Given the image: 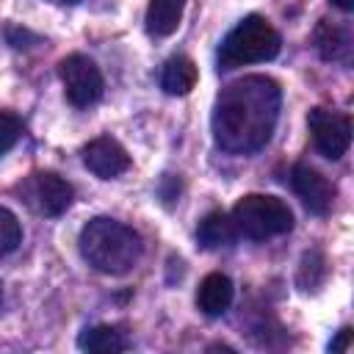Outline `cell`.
Instances as JSON below:
<instances>
[{
  "label": "cell",
  "mask_w": 354,
  "mask_h": 354,
  "mask_svg": "<svg viewBox=\"0 0 354 354\" xmlns=\"http://www.w3.org/2000/svg\"><path fill=\"white\" fill-rule=\"evenodd\" d=\"M77 346L83 351H91V354H119L127 348V340L119 329H113L108 324H97V326H88L80 332Z\"/></svg>",
  "instance_id": "cell-15"
},
{
  "label": "cell",
  "mask_w": 354,
  "mask_h": 354,
  "mask_svg": "<svg viewBox=\"0 0 354 354\" xmlns=\"http://www.w3.org/2000/svg\"><path fill=\"white\" fill-rule=\"evenodd\" d=\"M0 301H3V285H0Z\"/></svg>",
  "instance_id": "cell-22"
},
{
  "label": "cell",
  "mask_w": 354,
  "mask_h": 354,
  "mask_svg": "<svg viewBox=\"0 0 354 354\" xmlns=\"http://www.w3.org/2000/svg\"><path fill=\"white\" fill-rule=\"evenodd\" d=\"M348 343H351V326H343V329L337 332V337L329 343V351H335V354H337V351H346Z\"/></svg>",
  "instance_id": "cell-19"
},
{
  "label": "cell",
  "mask_w": 354,
  "mask_h": 354,
  "mask_svg": "<svg viewBox=\"0 0 354 354\" xmlns=\"http://www.w3.org/2000/svg\"><path fill=\"white\" fill-rule=\"evenodd\" d=\"M282 105V88L266 75L227 83L213 102V138L224 152L249 155L268 144Z\"/></svg>",
  "instance_id": "cell-1"
},
{
  "label": "cell",
  "mask_w": 354,
  "mask_h": 354,
  "mask_svg": "<svg viewBox=\"0 0 354 354\" xmlns=\"http://www.w3.org/2000/svg\"><path fill=\"white\" fill-rule=\"evenodd\" d=\"M83 163L100 180H113V177H119L130 169V155L116 138L100 136V138H94L83 147Z\"/></svg>",
  "instance_id": "cell-9"
},
{
  "label": "cell",
  "mask_w": 354,
  "mask_h": 354,
  "mask_svg": "<svg viewBox=\"0 0 354 354\" xmlns=\"http://www.w3.org/2000/svg\"><path fill=\"white\" fill-rule=\"evenodd\" d=\"M58 75H61V80H64L66 100H69L72 105L88 108V105H94V102L102 97V88H105L102 72H100V66H97L91 58H86V55H80V53L66 55V58L58 64Z\"/></svg>",
  "instance_id": "cell-5"
},
{
  "label": "cell",
  "mask_w": 354,
  "mask_h": 354,
  "mask_svg": "<svg viewBox=\"0 0 354 354\" xmlns=\"http://www.w3.org/2000/svg\"><path fill=\"white\" fill-rule=\"evenodd\" d=\"M72 185L55 171H36L22 183V199L41 216H61L72 205Z\"/></svg>",
  "instance_id": "cell-6"
},
{
  "label": "cell",
  "mask_w": 354,
  "mask_h": 354,
  "mask_svg": "<svg viewBox=\"0 0 354 354\" xmlns=\"http://www.w3.org/2000/svg\"><path fill=\"white\" fill-rule=\"evenodd\" d=\"M19 241H22V224H19V218L8 207L0 205V257L8 254V252H14L19 246Z\"/></svg>",
  "instance_id": "cell-17"
},
{
  "label": "cell",
  "mask_w": 354,
  "mask_h": 354,
  "mask_svg": "<svg viewBox=\"0 0 354 354\" xmlns=\"http://www.w3.org/2000/svg\"><path fill=\"white\" fill-rule=\"evenodd\" d=\"M238 235L249 241H266L293 230V210L271 194H246L230 213Z\"/></svg>",
  "instance_id": "cell-4"
},
{
  "label": "cell",
  "mask_w": 354,
  "mask_h": 354,
  "mask_svg": "<svg viewBox=\"0 0 354 354\" xmlns=\"http://www.w3.org/2000/svg\"><path fill=\"white\" fill-rule=\"evenodd\" d=\"M313 141L318 147V152L329 160H337L346 155L348 144H351V119L346 113L329 111V108H313L307 116Z\"/></svg>",
  "instance_id": "cell-7"
},
{
  "label": "cell",
  "mask_w": 354,
  "mask_h": 354,
  "mask_svg": "<svg viewBox=\"0 0 354 354\" xmlns=\"http://www.w3.org/2000/svg\"><path fill=\"white\" fill-rule=\"evenodd\" d=\"M332 3H335L340 11H351V8H354V0H332Z\"/></svg>",
  "instance_id": "cell-20"
},
{
  "label": "cell",
  "mask_w": 354,
  "mask_h": 354,
  "mask_svg": "<svg viewBox=\"0 0 354 354\" xmlns=\"http://www.w3.org/2000/svg\"><path fill=\"white\" fill-rule=\"evenodd\" d=\"M55 3H80V0H55Z\"/></svg>",
  "instance_id": "cell-21"
},
{
  "label": "cell",
  "mask_w": 354,
  "mask_h": 354,
  "mask_svg": "<svg viewBox=\"0 0 354 354\" xmlns=\"http://www.w3.org/2000/svg\"><path fill=\"white\" fill-rule=\"evenodd\" d=\"M235 238H238V232L232 227V218L221 210L207 213L196 227V241L202 249H224V246H232Z\"/></svg>",
  "instance_id": "cell-13"
},
{
  "label": "cell",
  "mask_w": 354,
  "mask_h": 354,
  "mask_svg": "<svg viewBox=\"0 0 354 354\" xmlns=\"http://www.w3.org/2000/svg\"><path fill=\"white\" fill-rule=\"evenodd\" d=\"M290 185L296 191V196L304 202V207L315 216H326L335 205V185L313 166L296 163L290 171Z\"/></svg>",
  "instance_id": "cell-8"
},
{
  "label": "cell",
  "mask_w": 354,
  "mask_h": 354,
  "mask_svg": "<svg viewBox=\"0 0 354 354\" xmlns=\"http://www.w3.org/2000/svg\"><path fill=\"white\" fill-rule=\"evenodd\" d=\"M232 293H235V288H232V279L227 277V274H207L202 282H199V290H196V307L205 313V315H210V318H216V315H221L230 304H232Z\"/></svg>",
  "instance_id": "cell-11"
},
{
  "label": "cell",
  "mask_w": 354,
  "mask_h": 354,
  "mask_svg": "<svg viewBox=\"0 0 354 354\" xmlns=\"http://www.w3.org/2000/svg\"><path fill=\"white\" fill-rule=\"evenodd\" d=\"M196 86V64L188 55H174L163 64L160 88L171 97H183Z\"/></svg>",
  "instance_id": "cell-14"
},
{
  "label": "cell",
  "mask_w": 354,
  "mask_h": 354,
  "mask_svg": "<svg viewBox=\"0 0 354 354\" xmlns=\"http://www.w3.org/2000/svg\"><path fill=\"white\" fill-rule=\"evenodd\" d=\"M185 0H149L147 6V33L155 39H166L180 28Z\"/></svg>",
  "instance_id": "cell-12"
},
{
  "label": "cell",
  "mask_w": 354,
  "mask_h": 354,
  "mask_svg": "<svg viewBox=\"0 0 354 354\" xmlns=\"http://www.w3.org/2000/svg\"><path fill=\"white\" fill-rule=\"evenodd\" d=\"M315 50L324 61L329 64H340L348 66L351 55H354V33L346 22H332V19H321L315 28Z\"/></svg>",
  "instance_id": "cell-10"
},
{
  "label": "cell",
  "mask_w": 354,
  "mask_h": 354,
  "mask_svg": "<svg viewBox=\"0 0 354 354\" xmlns=\"http://www.w3.org/2000/svg\"><path fill=\"white\" fill-rule=\"evenodd\" d=\"M22 136V119L17 113L0 111V155L8 152Z\"/></svg>",
  "instance_id": "cell-18"
},
{
  "label": "cell",
  "mask_w": 354,
  "mask_h": 354,
  "mask_svg": "<svg viewBox=\"0 0 354 354\" xmlns=\"http://www.w3.org/2000/svg\"><path fill=\"white\" fill-rule=\"evenodd\" d=\"M326 277V263L321 252H307L299 266V285L301 290H315Z\"/></svg>",
  "instance_id": "cell-16"
},
{
  "label": "cell",
  "mask_w": 354,
  "mask_h": 354,
  "mask_svg": "<svg viewBox=\"0 0 354 354\" xmlns=\"http://www.w3.org/2000/svg\"><path fill=\"white\" fill-rule=\"evenodd\" d=\"M77 246L83 260L102 274H127L141 260L144 252L141 235L133 227L105 216L91 218L80 230Z\"/></svg>",
  "instance_id": "cell-2"
},
{
  "label": "cell",
  "mask_w": 354,
  "mask_h": 354,
  "mask_svg": "<svg viewBox=\"0 0 354 354\" xmlns=\"http://www.w3.org/2000/svg\"><path fill=\"white\" fill-rule=\"evenodd\" d=\"M279 47H282V39L271 28V22L260 14H249L218 44V69L271 61L279 55Z\"/></svg>",
  "instance_id": "cell-3"
}]
</instances>
